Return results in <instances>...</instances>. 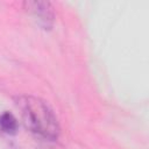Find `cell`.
Segmentation results:
<instances>
[{
    "label": "cell",
    "mask_w": 149,
    "mask_h": 149,
    "mask_svg": "<svg viewBox=\"0 0 149 149\" xmlns=\"http://www.w3.org/2000/svg\"><path fill=\"white\" fill-rule=\"evenodd\" d=\"M15 105L24 126L31 133L48 141H55L59 137L58 119L45 100L35 95L23 94L15 98Z\"/></svg>",
    "instance_id": "1"
},
{
    "label": "cell",
    "mask_w": 149,
    "mask_h": 149,
    "mask_svg": "<svg viewBox=\"0 0 149 149\" xmlns=\"http://www.w3.org/2000/svg\"><path fill=\"white\" fill-rule=\"evenodd\" d=\"M0 130L8 135H15L17 133L19 121L10 112L5 111L0 114Z\"/></svg>",
    "instance_id": "3"
},
{
    "label": "cell",
    "mask_w": 149,
    "mask_h": 149,
    "mask_svg": "<svg viewBox=\"0 0 149 149\" xmlns=\"http://www.w3.org/2000/svg\"><path fill=\"white\" fill-rule=\"evenodd\" d=\"M23 7L42 29L50 30L52 28L55 23V12L51 2L41 1V0H30V1H24Z\"/></svg>",
    "instance_id": "2"
},
{
    "label": "cell",
    "mask_w": 149,
    "mask_h": 149,
    "mask_svg": "<svg viewBox=\"0 0 149 149\" xmlns=\"http://www.w3.org/2000/svg\"><path fill=\"white\" fill-rule=\"evenodd\" d=\"M9 149H20L17 146H15V144H12L10 147H9Z\"/></svg>",
    "instance_id": "4"
}]
</instances>
